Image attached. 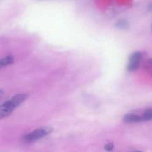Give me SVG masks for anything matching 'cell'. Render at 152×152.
I'll use <instances>...</instances> for the list:
<instances>
[{"mask_svg": "<svg viewBox=\"0 0 152 152\" xmlns=\"http://www.w3.org/2000/svg\"><path fill=\"white\" fill-rule=\"evenodd\" d=\"M28 98V94H20L7 102H4L2 105H0V119L9 116L15 109H17L26 99Z\"/></svg>", "mask_w": 152, "mask_h": 152, "instance_id": "cell-1", "label": "cell"}, {"mask_svg": "<svg viewBox=\"0 0 152 152\" xmlns=\"http://www.w3.org/2000/svg\"><path fill=\"white\" fill-rule=\"evenodd\" d=\"M51 128H48V127H42V128H38V129H36L32 132H30L29 134H26L22 140L26 142H36L45 136H46L47 134H49L51 133Z\"/></svg>", "mask_w": 152, "mask_h": 152, "instance_id": "cell-2", "label": "cell"}, {"mask_svg": "<svg viewBox=\"0 0 152 152\" xmlns=\"http://www.w3.org/2000/svg\"><path fill=\"white\" fill-rule=\"evenodd\" d=\"M142 53L140 52H135L133 54H131L130 58H129V61H128V66L127 69L129 71H135L142 61Z\"/></svg>", "mask_w": 152, "mask_h": 152, "instance_id": "cell-3", "label": "cell"}, {"mask_svg": "<svg viewBox=\"0 0 152 152\" xmlns=\"http://www.w3.org/2000/svg\"><path fill=\"white\" fill-rule=\"evenodd\" d=\"M14 62V57L12 55H8V56H4L2 59H0V70L5 67H8L10 65H12Z\"/></svg>", "mask_w": 152, "mask_h": 152, "instance_id": "cell-4", "label": "cell"}, {"mask_svg": "<svg viewBox=\"0 0 152 152\" xmlns=\"http://www.w3.org/2000/svg\"><path fill=\"white\" fill-rule=\"evenodd\" d=\"M123 120L126 123H137L142 121V118L136 114H127L124 117Z\"/></svg>", "mask_w": 152, "mask_h": 152, "instance_id": "cell-5", "label": "cell"}, {"mask_svg": "<svg viewBox=\"0 0 152 152\" xmlns=\"http://www.w3.org/2000/svg\"><path fill=\"white\" fill-rule=\"evenodd\" d=\"M141 118H142V121H151V120H152V110H147L142 114V116Z\"/></svg>", "mask_w": 152, "mask_h": 152, "instance_id": "cell-6", "label": "cell"}, {"mask_svg": "<svg viewBox=\"0 0 152 152\" xmlns=\"http://www.w3.org/2000/svg\"><path fill=\"white\" fill-rule=\"evenodd\" d=\"M145 69H146V70L152 76V58L147 61V63L145 65Z\"/></svg>", "mask_w": 152, "mask_h": 152, "instance_id": "cell-7", "label": "cell"}, {"mask_svg": "<svg viewBox=\"0 0 152 152\" xmlns=\"http://www.w3.org/2000/svg\"><path fill=\"white\" fill-rule=\"evenodd\" d=\"M117 26L118 28H126L128 27V23L126 20H119L118 23H117Z\"/></svg>", "mask_w": 152, "mask_h": 152, "instance_id": "cell-8", "label": "cell"}, {"mask_svg": "<svg viewBox=\"0 0 152 152\" xmlns=\"http://www.w3.org/2000/svg\"><path fill=\"white\" fill-rule=\"evenodd\" d=\"M113 148H114V144H113V143H108V144H106V145H105V150H106V151H112V150H113Z\"/></svg>", "mask_w": 152, "mask_h": 152, "instance_id": "cell-9", "label": "cell"}, {"mask_svg": "<svg viewBox=\"0 0 152 152\" xmlns=\"http://www.w3.org/2000/svg\"><path fill=\"white\" fill-rule=\"evenodd\" d=\"M2 95H3V92L0 91V99H1V97H2Z\"/></svg>", "mask_w": 152, "mask_h": 152, "instance_id": "cell-10", "label": "cell"}]
</instances>
